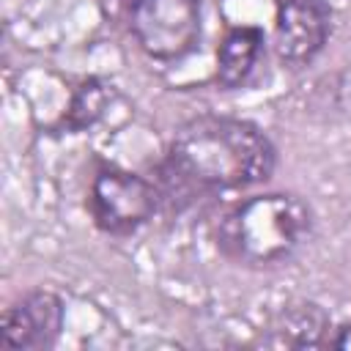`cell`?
<instances>
[{"instance_id":"cell-1","label":"cell","mask_w":351,"mask_h":351,"mask_svg":"<svg viewBox=\"0 0 351 351\" xmlns=\"http://www.w3.org/2000/svg\"><path fill=\"white\" fill-rule=\"evenodd\" d=\"M277 162L271 140L250 121L203 115L186 121L170 143V167L203 189H239L261 184Z\"/></svg>"},{"instance_id":"cell-2","label":"cell","mask_w":351,"mask_h":351,"mask_svg":"<svg viewBox=\"0 0 351 351\" xmlns=\"http://www.w3.org/2000/svg\"><path fill=\"white\" fill-rule=\"evenodd\" d=\"M313 214L285 192L255 195L239 203L219 228L222 250L247 266H274L288 261L310 236Z\"/></svg>"},{"instance_id":"cell-3","label":"cell","mask_w":351,"mask_h":351,"mask_svg":"<svg viewBox=\"0 0 351 351\" xmlns=\"http://www.w3.org/2000/svg\"><path fill=\"white\" fill-rule=\"evenodd\" d=\"M132 33L154 60H178L200 38V0H134Z\"/></svg>"},{"instance_id":"cell-4","label":"cell","mask_w":351,"mask_h":351,"mask_svg":"<svg viewBox=\"0 0 351 351\" xmlns=\"http://www.w3.org/2000/svg\"><path fill=\"white\" fill-rule=\"evenodd\" d=\"M156 208L154 186L126 170H104L90 186V214L107 233L123 236L151 219Z\"/></svg>"},{"instance_id":"cell-5","label":"cell","mask_w":351,"mask_h":351,"mask_svg":"<svg viewBox=\"0 0 351 351\" xmlns=\"http://www.w3.org/2000/svg\"><path fill=\"white\" fill-rule=\"evenodd\" d=\"M332 11L326 0H280L274 19V47L282 63L304 66L326 44Z\"/></svg>"},{"instance_id":"cell-6","label":"cell","mask_w":351,"mask_h":351,"mask_svg":"<svg viewBox=\"0 0 351 351\" xmlns=\"http://www.w3.org/2000/svg\"><path fill=\"white\" fill-rule=\"evenodd\" d=\"M63 329V302L52 291H33L11 304L0 324V346L14 351L49 348Z\"/></svg>"},{"instance_id":"cell-7","label":"cell","mask_w":351,"mask_h":351,"mask_svg":"<svg viewBox=\"0 0 351 351\" xmlns=\"http://www.w3.org/2000/svg\"><path fill=\"white\" fill-rule=\"evenodd\" d=\"M326 329H329L326 313L313 302H299V304H288L274 318L266 343L288 346V348H310L324 343Z\"/></svg>"},{"instance_id":"cell-8","label":"cell","mask_w":351,"mask_h":351,"mask_svg":"<svg viewBox=\"0 0 351 351\" xmlns=\"http://www.w3.org/2000/svg\"><path fill=\"white\" fill-rule=\"evenodd\" d=\"M263 49V33L258 27H233L217 49V80L225 88H239L255 69Z\"/></svg>"},{"instance_id":"cell-9","label":"cell","mask_w":351,"mask_h":351,"mask_svg":"<svg viewBox=\"0 0 351 351\" xmlns=\"http://www.w3.org/2000/svg\"><path fill=\"white\" fill-rule=\"evenodd\" d=\"M332 346L335 348H343V351H351V324H346L343 329H337V335L332 337Z\"/></svg>"}]
</instances>
